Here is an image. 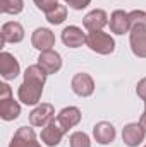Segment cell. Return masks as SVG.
<instances>
[{"instance_id":"1","label":"cell","mask_w":146,"mask_h":147,"mask_svg":"<svg viewBox=\"0 0 146 147\" xmlns=\"http://www.w3.org/2000/svg\"><path fill=\"white\" fill-rule=\"evenodd\" d=\"M46 75L38 63L35 65H29L24 72V80L23 84L19 86L17 89V98L21 103L28 105V106H33L38 105L40 99H41V94H43V86H45V80H46Z\"/></svg>"},{"instance_id":"2","label":"cell","mask_w":146,"mask_h":147,"mask_svg":"<svg viewBox=\"0 0 146 147\" xmlns=\"http://www.w3.org/2000/svg\"><path fill=\"white\" fill-rule=\"evenodd\" d=\"M129 19H131V31H129L131 50L136 57L146 58V12L132 10L129 12Z\"/></svg>"},{"instance_id":"3","label":"cell","mask_w":146,"mask_h":147,"mask_svg":"<svg viewBox=\"0 0 146 147\" xmlns=\"http://www.w3.org/2000/svg\"><path fill=\"white\" fill-rule=\"evenodd\" d=\"M86 46L100 55H110L115 50V41L103 31H89L86 34Z\"/></svg>"},{"instance_id":"4","label":"cell","mask_w":146,"mask_h":147,"mask_svg":"<svg viewBox=\"0 0 146 147\" xmlns=\"http://www.w3.org/2000/svg\"><path fill=\"white\" fill-rule=\"evenodd\" d=\"M52 120H55V108L50 103H41L29 113V123L33 127H46Z\"/></svg>"},{"instance_id":"5","label":"cell","mask_w":146,"mask_h":147,"mask_svg":"<svg viewBox=\"0 0 146 147\" xmlns=\"http://www.w3.org/2000/svg\"><path fill=\"white\" fill-rule=\"evenodd\" d=\"M71 87H72L74 94H77V96H81V98H88V96H91L93 91H95V80H93V77H91L89 74L79 72L72 77Z\"/></svg>"},{"instance_id":"6","label":"cell","mask_w":146,"mask_h":147,"mask_svg":"<svg viewBox=\"0 0 146 147\" xmlns=\"http://www.w3.org/2000/svg\"><path fill=\"white\" fill-rule=\"evenodd\" d=\"M19 70L21 67H19L17 58L9 51H2L0 53V75L5 80H14L19 75Z\"/></svg>"},{"instance_id":"7","label":"cell","mask_w":146,"mask_h":147,"mask_svg":"<svg viewBox=\"0 0 146 147\" xmlns=\"http://www.w3.org/2000/svg\"><path fill=\"white\" fill-rule=\"evenodd\" d=\"M67 132L60 127V123L57 120H52L46 127H43V130H41V140L48 147H55L60 144V140H62V137Z\"/></svg>"},{"instance_id":"8","label":"cell","mask_w":146,"mask_h":147,"mask_svg":"<svg viewBox=\"0 0 146 147\" xmlns=\"http://www.w3.org/2000/svg\"><path fill=\"white\" fill-rule=\"evenodd\" d=\"M38 65L48 74H55L62 69V57L53 51V50H46V51H41L40 57H38Z\"/></svg>"},{"instance_id":"9","label":"cell","mask_w":146,"mask_h":147,"mask_svg":"<svg viewBox=\"0 0 146 147\" xmlns=\"http://www.w3.org/2000/svg\"><path fill=\"white\" fill-rule=\"evenodd\" d=\"M9 147H41L36 142V134L29 127H21L14 134Z\"/></svg>"},{"instance_id":"10","label":"cell","mask_w":146,"mask_h":147,"mask_svg":"<svg viewBox=\"0 0 146 147\" xmlns=\"http://www.w3.org/2000/svg\"><path fill=\"white\" fill-rule=\"evenodd\" d=\"M146 130L141 127V123H129L122 130V140L129 147H138L145 140Z\"/></svg>"},{"instance_id":"11","label":"cell","mask_w":146,"mask_h":147,"mask_svg":"<svg viewBox=\"0 0 146 147\" xmlns=\"http://www.w3.org/2000/svg\"><path fill=\"white\" fill-rule=\"evenodd\" d=\"M107 24H108V16H107V12L102 10V9L91 10V12L86 14L84 19H83V26H84L88 31H102Z\"/></svg>"},{"instance_id":"12","label":"cell","mask_w":146,"mask_h":147,"mask_svg":"<svg viewBox=\"0 0 146 147\" xmlns=\"http://www.w3.org/2000/svg\"><path fill=\"white\" fill-rule=\"evenodd\" d=\"M31 45L40 51L52 50V46L55 45V34L46 28H38L31 36Z\"/></svg>"},{"instance_id":"13","label":"cell","mask_w":146,"mask_h":147,"mask_svg":"<svg viewBox=\"0 0 146 147\" xmlns=\"http://www.w3.org/2000/svg\"><path fill=\"white\" fill-rule=\"evenodd\" d=\"M110 31L115 34H126L131 31V19L129 12L124 10H115L110 16Z\"/></svg>"},{"instance_id":"14","label":"cell","mask_w":146,"mask_h":147,"mask_svg":"<svg viewBox=\"0 0 146 147\" xmlns=\"http://www.w3.org/2000/svg\"><path fill=\"white\" fill-rule=\"evenodd\" d=\"M2 45L5 43H19L24 39V28L16 22V21H10V22H5L2 26Z\"/></svg>"},{"instance_id":"15","label":"cell","mask_w":146,"mask_h":147,"mask_svg":"<svg viewBox=\"0 0 146 147\" xmlns=\"http://www.w3.org/2000/svg\"><path fill=\"white\" fill-rule=\"evenodd\" d=\"M55 120L60 123V127H62L65 132H69V128L76 127V125L81 121V110L76 108V106H67V108H64V110L57 115Z\"/></svg>"},{"instance_id":"16","label":"cell","mask_w":146,"mask_h":147,"mask_svg":"<svg viewBox=\"0 0 146 147\" xmlns=\"http://www.w3.org/2000/svg\"><path fill=\"white\" fill-rule=\"evenodd\" d=\"M93 137L98 144L102 146H107V144H112L113 139H115V127L108 123V121H100L95 125L93 128Z\"/></svg>"},{"instance_id":"17","label":"cell","mask_w":146,"mask_h":147,"mask_svg":"<svg viewBox=\"0 0 146 147\" xmlns=\"http://www.w3.org/2000/svg\"><path fill=\"white\" fill-rule=\"evenodd\" d=\"M62 41L65 46L69 48H79L83 45H86V34L83 33L81 28L77 26H69L62 31Z\"/></svg>"},{"instance_id":"18","label":"cell","mask_w":146,"mask_h":147,"mask_svg":"<svg viewBox=\"0 0 146 147\" xmlns=\"http://www.w3.org/2000/svg\"><path fill=\"white\" fill-rule=\"evenodd\" d=\"M21 115V106L17 101H14V98H7V99H0V118L5 121H12Z\"/></svg>"},{"instance_id":"19","label":"cell","mask_w":146,"mask_h":147,"mask_svg":"<svg viewBox=\"0 0 146 147\" xmlns=\"http://www.w3.org/2000/svg\"><path fill=\"white\" fill-rule=\"evenodd\" d=\"M46 16V21L50 22V24H62L65 19H67V7L65 5H57V7H53L50 12H46L45 14Z\"/></svg>"},{"instance_id":"20","label":"cell","mask_w":146,"mask_h":147,"mask_svg":"<svg viewBox=\"0 0 146 147\" xmlns=\"http://www.w3.org/2000/svg\"><path fill=\"white\" fill-rule=\"evenodd\" d=\"M0 9L3 14H21L24 9V2L23 0H0Z\"/></svg>"},{"instance_id":"21","label":"cell","mask_w":146,"mask_h":147,"mask_svg":"<svg viewBox=\"0 0 146 147\" xmlns=\"http://www.w3.org/2000/svg\"><path fill=\"white\" fill-rule=\"evenodd\" d=\"M71 147H91V140L84 132H74L69 137Z\"/></svg>"},{"instance_id":"22","label":"cell","mask_w":146,"mask_h":147,"mask_svg":"<svg viewBox=\"0 0 146 147\" xmlns=\"http://www.w3.org/2000/svg\"><path fill=\"white\" fill-rule=\"evenodd\" d=\"M35 3H36V7L40 10H43V12L46 14V12H50L53 7L59 5V0H35Z\"/></svg>"},{"instance_id":"23","label":"cell","mask_w":146,"mask_h":147,"mask_svg":"<svg viewBox=\"0 0 146 147\" xmlns=\"http://www.w3.org/2000/svg\"><path fill=\"white\" fill-rule=\"evenodd\" d=\"M65 3L74 10H83L91 3V0H65Z\"/></svg>"},{"instance_id":"24","label":"cell","mask_w":146,"mask_h":147,"mask_svg":"<svg viewBox=\"0 0 146 147\" xmlns=\"http://www.w3.org/2000/svg\"><path fill=\"white\" fill-rule=\"evenodd\" d=\"M136 92H138V96H139L143 101H146V77L138 82V86H136Z\"/></svg>"},{"instance_id":"25","label":"cell","mask_w":146,"mask_h":147,"mask_svg":"<svg viewBox=\"0 0 146 147\" xmlns=\"http://www.w3.org/2000/svg\"><path fill=\"white\" fill-rule=\"evenodd\" d=\"M12 98V89L7 84H0V99H7Z\"/></svg>"},{"instance_id":"26","label":"cell","mask_w":146,"mask_h":147,"mask_svg":"<svg viewBox=\"0 0 146 147\" xmlns=\"http://www.w3.org/2000/svg\"><path fill=\"white\" fill-rule=\"evenodd\" d=\"M139 123H141V127L146 130V110H145V113L141 115V118H139Z\"/></svg>"},{"instance_id":"27","label":"cell","mask_w":146,"mask_h":147,"mask_svg":"<svg viewBox=\"0 0 146 147\" xmlns=\"http://www.w3.org/2000/svg\"><path fill=\"white\" fill-rule=\"evenodd\" d=\"M145 110H146V101H145Z\"/></svg>"},{"instance_id":"28","label":"cell","mask_w":146,"mask_h":147,"mask_svg":"<svg viewBox=\"0 0 146 147\" xmlns=\"http://www.w3.org/2000/svg\"><path fill=\"white\" fill-rule=\"evenodd\" d=\"M145 147H146V146H145Z\"/></svg>"}]
</instances>
